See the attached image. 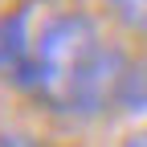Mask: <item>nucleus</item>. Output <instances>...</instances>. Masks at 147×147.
Segmentation results:
<instances>
[{"label": "nucleus", "instance_id": "f257e3e1", "mask_svg": "<svg viewBox=\"0 0 147 147\" xmlns=\"http://www.w3.org/2000/svg\"><path fill=\"white\" fill-rule=\"evenodd\" d=\"M127 61L119 49L102 45L98 25L82 12L49 21L33 41L29 86L45 106L61 115H98L119 102Z\"/></svg>", "mask_w": 147, "mask_h": 147}, {"label": "nucleus", "instance_id": "f03ea898", "mask_svg": "<svg viewBox=\"0 0 147 147\" xmlns=\"http://www.w3.org/2000/svg\"><path fill=\"white\" fill-rule=\"evenodd\" d=\"M0 74L25 82L33 74V41L25 37V16H0Z\"/></svg>", "mask_w": 147, "mask_h": 147}, {"label": "nucleus", "instance_id": "7ed1b4c3", "mask_svg": "<svg viewBox=\"0 0 147 147\" xmlns=\"http://www.w3.org/2000/svg\"><path fill=\"white\" fill-rule=\"evenodd\" d=\"M119 110H127V115H147V57L127 65L123 74V86H119Z\"/></svg>", "mask_w": 147, "mask_h": 147}, {"label": "nucleus", "instance_id": "20e7f679", "mask_svg": "<svg viewBox=\"0 0 147 147\" xmlns=\"http://www.w3.org/2000/svg\"><path fill=\"white\" fill-rule=\"evenodd\" d=\"M115 16L131 29V33H143L147 37V0H110Z\"/></svg>", "mask_w": 147, "mask_h": 147}, {"label": "nucleus", "instance_id": "39448f33", "mask_svg": "<svg viewBox=\"0 0 147 147\" xmlns=\"http://www.w3.org/2000/svg\"><path fill=\"white\" fill-rule=\"evenodd\" d=\"M127 147H147V127H143V131H135L131 139H127Z\"/></svg>", "mask_w": 147, "mask_h": 147}]
</instances>
